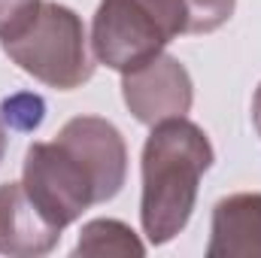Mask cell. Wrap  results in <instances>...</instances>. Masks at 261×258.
Listing matches in <instances>:
<instances>
[{
  "label": "cell",
  "mask_w": 261,
  "mask_h": 258,
  "mask_svg": "<svg viewBox=\"0 0 261 258\" xmlns=\"http://www.w3.org/2000/svg\"><path fill=\"white\" fill-rule=\"evenodd\" d=\"M6 143H9V137H6V128H3V116H0V161H3V155H6Z\"/></svg>",
  "instance_id": "13"
},
{
  "label": "cell",
  "mask_w": 261,
  "mask_h": 258,
  "mask_svg": "<svg viewBox=\"0 0 261 258\" xmlns=\"http://www.w3.org/2000/svg\"><path fill=\"white\" fill-rule=\"evenodd\" d=\"M189 6V34H213L231 15L237 0H186Z\"/></svg>",
  "instance_id": "10"
},
{
  "label": "cell",
  "mask_w": 261,
  "mask_h": 258,
  "mask_svg": "<svg viewBox=\"0 0 261 258\" xmlns=\"http://www.w3.org/2000/svg\"><path fill=\"white\" fill-rule=\"evenodd\" d=\"M213 158L216 152L210 137L186 116L152 125L140 158V222L152 246L170 243L189 225L197 203L200 176L213 167Z\"/></svg>",
  "instance_id": "2"
},
{
  "label": "cell",
  "mask_w": 261,
  "mask_h": 258,
  "mask_svg": "<svg viewBox=\"0 0 261 258\" xmlns=\"http://www.w3.org/2000/svg\"><path fill=\"white\" fill-rule=\"evenodd\" d=\"M125 176V137L100 116H76L52 143H31L21 167L28 197L61 231L88 207L113 200L122 192Z\"/></svg>",
  "instance_id": "1"
},
{
  "label": "cell",
  "mask_w": 261,
  "mask_h": 258,
  "mask_svg": "<svg viewBox=\"0 0 261 258\" xmlns=\"http://www.w3.org/2000/svg\"><path fill=\"white\" fill-rule=\"evenodd\" d=\"M0 113H3V122L12 125L15 131H37L43 125V119H46V104H43L40 94L21 91V94L6 97Z\"/></svg>",
  "instance_id": "9"
},
{
  "label": "cell",
  "mask_w": 261,
  "mask_h": 258,
  "mask_svg": "<svg viewBox=\"0 0 261 258\" xmlns=\"http://www.w3.org/2000/svg\"><path fill=\"white\" fill-rule=\"evenodd\" d=\"M3 52L28 76L58 91H73L94 76L82 18L55 0H43L37 15L15 37L3 40Z\"/></svg>",
  "instance_id": "4"
},
{
  "label": "cell",
  "mask_w": 261,
  "mask_h": 258,
  "mask_svg": "<svg viewBox=\"0 0 261 258\" xmlns=\"http://www.w3.org/2000/svg\"><path fill=\"white\" fill-rule=\"evenodd\" d=\"M189 34L186 0H100L91 21L94 58L110 70H137Z\"/></svg>",
  "instance_id": "3"
},
{
  "label": "cell",
  "mask_w": 261,
  "mask_h": 258,
  "mask_svg": "<svg viewBox=\"0 0 261 258\" xmlns=\"http://www.w3.org/2000/svg\"><path fill=\"white\" fill-rule=\"evenodd\" d=\"M61 240V228H55L28 197L21 183L0 186V255L37 258L49 255Z\"/></svg>",
  "instance_id": "6"
},
{
  "label": "cell",
  "mask_w": 261,
  "mask_h": 258,
  "mask_svg": "<svg viewBox=\"0 0 261 258\" xmlns=\"http://www.w3.org/2000/svg\"><path fill=\"white\" fill-rule=\"evenodd\" d=\"M76 255H143L146 246L119 219H94L82 225L76 240Z\"/></svg>",
  "instance_id": "8"
},
{
  "label": "cell",
  "mask_w": 261,
  "mask_h": 258,
  "mask_svg": "<svg viewBox=\"0 0 261 258\" xmlns=\"http://www.w3.org/2000/svg\"><path fill=\"white\" fill-rule=\"evenodd\" d=\"M252 122H255V131H258V137H261V82H258V88H255V97H252Z\"/></svg>",
  "instance_id": "12"
},
{
  "label": "cell",
  "mask_w": 261,
  "mask_h": 258,
  "mask_svg": "<svg viewBox=\"0 0 261 258\" xmlns=\"http://www.w3.org/2000/svg\"><path fill=\"white\" fill-rule=\"evenodd\" d=\"M261 255V192H237L213 207L206 258Z\"/></svg>",
  "instance_id": "7"
},
{
  "label": "cell",
  "mask_w": 261,
  "mask_h": 258,
  "mask_svg": "<svg viewBox=\"0 0 261 258\" xmlns=\"http://www.w3.org/2000/svg\"><path fill=\"white\" fill-rule=\"evenodd\" d=\"M122 97L130 116L152 128L167 119H182L192 110L195 85L179 58L161 52L143 67L122 73Z\"/></svg>",
  "instance_id": "5"
},
{
  "label": "cell",
  "mask_w": 261,
  "mask_h": 258,
  "mask_svg": "<svg viewBox=\"0 0 261 258\" xmlns=\"http://www.w3.org/2000/svg\"><path fill=\"white\" fill-rule=\"evenodd\" d=\"M43 0H0V40L15 37L40 9Z\"/></svg>",
  "instance_id": "11"
}]
</instances>
